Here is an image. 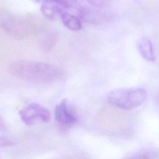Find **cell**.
I'll list each match as a JSON object with an SVG mask.
<instances>
[{
	"label": "cell",
	"instance_id": "obj_6",
	"mask_svg": "<svg viewBox=\"0 0 159 159\" xmlns=\"http://www.w3.org/2000/svg\"><path fill=\"white\" fill-rule=\"evenodd\" d=\"M137 48L140 55L146 61L153 62L155 60V55L152 42L147 38L143 37L137 42Z\"/></svg>",
	"mask_w": 159,
	"mask_h": 159
},
{
	"label": "cell",
	"instance_id": "obj_4",
	"mask_svg": "<svg viewBox=\"0 0 159 159\" xmlns=\"http://www.w3.org/2000/svg\"><path fill=\"white\" fill-rule=\"evenodd\" d=\"M55 118L60 124L65 126H71L76 122L77 117L69 109L67 99H63L56 106Z\"/></svg>",
	"mask_w": 159,
	"mask_h": 159
},
{
	"label": "cell",
	"instance_id": "obj_9",
	"mask_svg": "<svg viewBox=\"0 0 159 159\" xmlns=\"http://www.w3.org/2000/svg\"><path fill=\"white\" fill-rule=\"evenodd\" d=\"M90 5L94 7L102 6L107 3L108 0H84Z\"/></svg>",
	"mask_w": 159,
	"mask_h": 159
},
{
	"label": "cell",
	"instance_id": "obj_7",
	"mask_svg": "<svg viewBox=\"0 0 159 159\" xmlns=\"http://www.w3.org/2000/svg\"><path fill=\"white\" fill-rule=\"evenodd\" d=\"M60 17L63 25L68 29L73 31H78L82 29L81 20L67 11L63 12L61 14Z\"/></svg>",
	"mask_w": 159,
	"mask_h": 159
},
{
	"label": "cell",
	"instance_id": "obj_3",
	"mask_svg": "<svg viewBox=\"0 0 159 159\" xmlns=\"http://www.w3.org/2000/svg\"><path fill=\"white\" fill-rule=\"evenodd\" d=\"M22 121L27 125H34L37 122H47L50 120L51 114L45 107L31 103L19 112Z\"/></svg>",
	"mask_w": 159,
	"mask_h": 159
},
{
	"label": "cell",
	"instance_id": "obj_12",
	"mask_svg": "<svg viewBox=\"0 0 159 159\" xmlns=\"http://www.w3.org/2000/svg\"><path fill=\"white\" fill-rule=\"evenodd\" d=\"M30 1H34V2H39V1H40L41 0H30Z\"/></svg>",
	"mask_w": 159,
	"mask_h": 159
},
{
	"label": "cell",
	"instance_id": "obj_13",
	"mask_svg": "<svg viewBox=\"0 0 159 159\" xmlns=\"http://www.w3.org/2000/svg\"><path fill=\"white\" fill-rule=\"evenodd\" d=\"M0 159H1V157H0Z\"/></svg>",
	"mask_w": 159,
	"mask_h": 159
},
{
	"label": "cell",
	"instance_id": "obj_10",
	"mask_svg": "<svg viewBox=\"0 0 159 159\" xmlns=\"http://www.w3.org/2000/svg\"><path fill=\"white\" fill-rule=\"evenodd\" d=\"M13 143H14L12 141H11L10 140H8L5 138L0 137V147L12 145Z\"/></svg>",
	"mask_w": 159,
	"mask_h": 159
},
{
	"label": "cell",
	"instance_id": "obj_1",
	"mask_svg": "<svg viewBox=\"0 0 159 159\" xmlns=\"http://www.w3.org/2000/svg\"><path fill=\"white\" fill-rule=\"evenodd\" d=\"M10 72L22 80L37 82H51L60 76V71L53 65L43 62L20 61L10 66Z\"/></svg>",
	"mask_w": 159,
	"mask_h": 159
},
{
	"label": "cell",
	"instance_id": "obj_5",
	"mask_svg": "<svg viewBox=\"0 0 159 159\" xmlns=\"http://www.w3.org/2000/svg\"><path fill=\"white\" fill-rule=\"evenodd\" d=\"M42 14L49 19H54L66 11V8L62 4L52 0H44L41 5Z\"/></svg>",
	"mask_w": 159,
	"mask_h": 159
},
{
	"label": "cell",
	"instance_id": "obj_8",
	"mask_svg": "<svg viewBox=\"0 0 159 159\" xmlns=\"http://www.w3.org/2000/svg\"><path fill=\"white\" fill-rule=\"evenodd\" d=\"M96 12V11L88 7H81L79 10L81 18L86 22L93 24L98 22V17Z\"/></svg>",
	"mask_w": 159,
	"mask_h": 159
},
{
	"label": "cell",
	"instance_id": "obj_2",
	"mask_svg": "<svg viewBox=\"0 0 159 159\" xmlns=\"http://www.w3.org/2000/svg\"><path fill=\"white\" fill-rule=\"evenodd\" d=\"M147 98V93L142 88L115 89L111 91L107 96L111 104L124 110L137 108L145 101Z\"/></svg>",
	"mask_w": 159,
	"mask_h": 159
},
{
	"label": "cell",
	"instance_id": "obj_11",
	"mask_svg": "<svg viewBox=\"0 0 159 159\" xmlns=\"http://www.w3.org/2000/svg\"><path fill=\"white\" fill-rule=\"evenodd\" d=\"M5 128V124L3 120L0 117V130H3Z\"/></svg>",
	"mask_w": 159,
	"mask_h": 159
}]
</instances>
